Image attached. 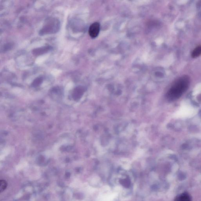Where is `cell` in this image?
<instances>
[{
	"mask_svg": "<svg viewBox=\"0 0 201 201\" xmlns=\"http://www.w3.org/2000/svg\"><path fill=\"white\" fill-rule=\"evenodd\" d=\"M100 31V24L95 22L91 25L89 28L88 33L90 36L92 38H95L98 36Z\"/></svg>",
	"mask_w": 201,
	"mask_h": 201,
	"instance_id": "obj_2",
	"label": "cell"
},
{
	"mask_svg": "<svg viewBox=\"0 0 201 201\" xmlns=\"http://www.w3.org/2000/svg\"><path fill=\"white\" fill-rule=\"evenodd\" d=\"M190 79L187 75L182 76L174 83L168 92V96L170 99L174 100L179 97L188 88Z\"/></svg>",
	"mask_w": 201,
	"mask_h": 201,
	"instance_id": "obj_1",
	"label": "cell"
},
{
	"mask_svg": "<svg viewBox=\"0 0 201 201\" xmlns=\"http://www.w3.org/2000/svg\"><path fill=\"white\" fill-rule=\"evenodd\" d=\"M174 201H192L191 198L188 193L180 194L176 197Z\"/></svg>",
	"mask_w": 201,
	"mask_h": 201,
	"instance_id": "obj_3",
	"label": "cell"
},
{
	"mask_svg": "<svg viewBox=\"0 0 201 201\" xmlns=\"http://www.w3.org/2000/svg\"><path fill=\"white\" fill-rule=\"evenodd\" d=\"M201 55V45L196 47L192 53L191 56L193 58H197Z\"/></svg>",
	"mask_w": 201,
	"mask_h": 201,
	"instance_id": "obj_4",
	"label": "cell"
},
{
	"mask_svg": "<svg viewBox=\"0 0 201 201\" xmlns=\"http://www.w3.org/2000/svg\"><path fill=\"white\" fill-rule=\"evenodd\" d=\"M7 183H6V182L4 181V180H1V187H0L1 192H2L5 190L6 188H7Z\"/></svg>",
	"mask_w": 201,
	"mask_h": 201,
	"instance_id": "obj_5",
	"label": "cell"
}]
</instances>
